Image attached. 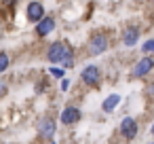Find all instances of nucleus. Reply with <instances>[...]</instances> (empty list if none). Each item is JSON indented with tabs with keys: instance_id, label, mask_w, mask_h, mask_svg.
Here are the masks:
<instances>
[{
	"instance_id": "18",
	"label": "nucleus",
	"mask_w": 154,
	"mask_h": 144,
	"mask_svg": "<svg viewBox=\"0 0 154 144\" xmlns=\"http://www.w3.org/2000/svg\"><path fill=\"white\" fill-rule=\"evenodd\" d=\"M150 131H152V133H154V125H152V129H150Z\"/></svg>"
},
{
	"instance_id": "14",
	"label": "nucleus",
	"mask_w": 154,
	"mask_h": 144,
	"mask_svg": "<svg viewBox=\"0 0 154 144\" xmlns=\"http://www.w3.org/2000/svg\"><path fill=\"white\" fill-rule=\"evenodd\" d=\"M141 51L146 55H154V38H148L143 45H141Z\"/></svg>"
},
{
	"instance_id": "13",
	"label": "nucleus",
	"mask_w": 154,
	"mask_h": 144,
	"mask_svg": "<svg viewBox=\"0 0 154 144\" xmlns=\"http://www.w3.org/2000/svg\"><path fill=\"white\" fill-rule=\"evenodd\" d=\"M11 66V57L7 55V53H2V51H0V74H2L7 68Z\"/></svg>"
},
{
	"instance_id": "2",
	"label": "nucleus",
	"mask_w": 154,
	"mask_h": 144,
	"mask_svg": "<svg viewBox=\"0 0 154 144\" xmlns=\"http://www.w3.org/2000/svg\"><path fill=\"white\" fill-rule=\"evenodd\" d=\"M152 70H154V57H152V55H146V57H141V59L131 68V78H143V76H148Z\"/></svg>"
},
{
	"instance_id": "8",
	"label": "nucleus",
	"mask_w": 154,
	"mask_h": 144,
	"mask_svg": "<svg viewBox=\"0 0 154 144\" xmlns=\"http://www.w3.org/2000/svg\"><path fill=\"white\" fill-rule=\"evenodd\" d=\"M80 117H82V112H80L76 106H66V108L61 110V123H63V125H74V123L80 121Z\"/></svg>"
},
{
	"instance_id": "7",
	"label": "nucleus",
	"mask_w": 154,
	"mask_h": 144,
	"mask_svg": "<svg viewBox=\"0 0 154 144\" xmlns=\"http://www.w3.org/2000/svg\"><path fill=\"white\" fill-rule=\"evenodd\" d=\"M63 51H66V45H63V43H53V45H49L47 59H49L51 64H61V59H63Z\"/></svg>"
},
{
	"instance_id": "5",
	"label": "nucleus",
	"mask_w": 154,
	"mask_h": 144,
	"mask_svg": "<svg viewBox=\"0 0 154 144\" xmlns=\"http://www.w3.org/2000/svg\"><path fill=\"white\" fill-rule=\"evenodd\" d=\"M45 17H47V13H45L42 2L34 0V2L28 5V21H30V24H38V21H42Z\"/></svg>"
},
{
	"instance_id": "9",
	"label": "nucleus",
	"mask_w": 154,
	"mask_h": 144,
	"mask_svg": "<svg viewBox=\"0 0 154 144\" xmlns=\"http://www.w3.org/2000/svg\"><path fill=\"white\" fill-rule=\"evenodd\" d=\"M139 34H141V28H137V26H129V28H125V32H122V45H125V47H133V45H137Z\"/></svg>"
},
{
	"instance_id": "16",
	"label": "nucleus",
	"mask_w": 154,
	"mask_h": 144,
	"mask_svg": "<svg viewBox=\"0 0 154 144\" xmlns=\"http://www.w3.org/2000/svg\"><path fill=\"white\" fill-rule=\"evenodd\" d=\"M49 72H51L53 76H63V70H59V68H51Z\"/></svg>"
},
{
	"instance_id": "15",
	"label": "nucleus",
	"mask_w": 154,
	"mask_h": 144,
	"mask_svg": "<svg viewBox=\"0 0 154 144\" xmlns=\"http://www.w3.org/2000/svg\"><path fill=\"white\" fill-rule=\"evenodd\" d=\"M7 93H9V85H7L2 78H0V98H5Z\"/></svg>"
},
{
	"instance_id": "1",
	"label": "nucleus",
	"mask_w": 154,
	"mask_h": 144,
	"mask_svg": "<svg viewBox=\"0 0 154 144\" xmlns=\"http://www.w3.org/2000/svg\"><path fill=\"white\" fill-rule=\"evenodd\" d=\"M108 47H110V40H108V36H106L103 32H99V34H95V36L89 40V47H87V51H89V55L97 57V55L106 53V51H108Z\"/></svg>"
},
{
	"instance_id": "19",
	"label": "nucleus",
	"mask_w": 154,
	"mask_h": 144,
	"mask_svg": "<svg viewBox=\"0 0 154 144\" xmlns=\"http://www.w3.org/2000/svg\"><path fill=\"white\" fill-rule=\"evenodd\" d=\"M51 144H55V142H51Z\"/></svg>"
},
{
	"instance_id": "4",
	"label": "nucleus",
	"mask_w": 154,
	"mask_h": 144,
	"mask_svg": "<svg viewBox=\"0 0 154 144\" xmlns=\"http://www.w3.org/2000/svg\"><path fill=\"white\" fill-rule=\"evenodd\" d=\"M38 136L42 140H51L55 136V119L53 117H42L38 123Z\"/></svg>"
},
{
	"instance_id": "10",
	"label": "nucleus",
	"mask_w": 154,
	"mask_h": 144,
	"mask_svg": "<svg viewBox=\"0 0 154 144\" xmlns=\"http://www.w3.org/2000/svg\"><path fill=\"white\" fill-rule=\"evenodd\" d=\"M53 30H55V19H53V17H45L42 21L36 24V36H40V38L49 36Z\"/></svg>"
},
{
	"instance_id": "12",
	"label": "nucleus",
	"mask_w": 154,
	"mask_h": 144,
	"mask_svg": "<svg viewBox=\"0 0 154 144\" xmlns=\"http://www.w3.org/2000/svg\"><path fill=\"white\" fill-rule=\"evenodd\" d=\"M63 68H72L74 66V49L70 45H66V51H63V59H61Z\"/></svg>"
},
{
	"instance_id": "3",
	"label": "nucleus",
	"mask_w": 154,
	"mask_h": 144,
	"mask_svg": "<svg viewBox=\"0 0 154 144\" xmlns=\"http://www.w3.org/2000/svg\"><path fill=\"white\" fill-rule=\"evenodd\" d=\"M80 78H82L85 85H89V87H97V85L101 83V70H99V66H95V64L85 66L82 72H80Z\"/></svg>"
},
{
	"instance_id": "6",
	"label": "nucleus",
	"mask_w": 154,
	"mask_h": 144,
	"mask_svg": "<svg viewBox=\"0 0 154 144\" xmlns=\"http://www.w3.org/2000/svg\"><path fill=\"white\" fill-rule=\"evenodd\" d=\"M120 133L125 140H133L137 136V121L133 117H125L122 123H120Z\"/></svg>"
},
{
	"instance_id": "17",
	"label": "nucleus",
	"mask_w": 154,
	"mask_h": 144,
	"mask_svg": "<svg viewBox=\"0 0 154 144\" xmlns=\"http://www.w3.org/2000/svg\"><path fill=\"white\" fill-rule=\"evenodd\" d=\"M68 89H70V81L63 78V81H61V91H68Z\"/></svg>"
},
{
	"instance_id": "20",
	"label": "nucleus",
	"mask_w": 154,
	"mask_h": 144,
	"mask_svg": "<svg viewBox=\"0 0 154 144\" xmlns=\"http://www.w3.org/2000/svg\"><path fill=\"white\" fill-rule=\"evenodd\" d=\"M152 2H154V0H152Z\"/></svg>"
},
{
	"instance_id": "11",
	"label": "nucleus",
	"mask_w": 154,
	"mask_h": 144,
	"mask_svg": "<svg viewBox=\"0 0 154 144\" xmlns=\"http://www.w3.org/2000/svg\"><path fill=\"white\" fill-rule=\"evenodd\" d=\"M118 104H120V95H118V93H112V95H108V98L103 100L101 110H103V112H112V110H114Z\"/></svg>"
}]
</instances>
